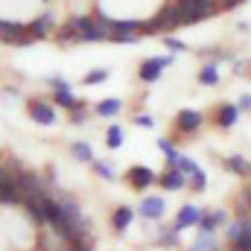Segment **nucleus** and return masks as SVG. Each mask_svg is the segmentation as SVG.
<instances>
[{"label": "nucleus", "mask_w": 251, "mask_h": 251, "mask_svg": "<svg viewBox=\"0 0 251 251\" xmlns=\"http://www.w3.org/2000/svg\"><path fill=\"white\" fill-rule=\"evenodd\" d=\"M219 225H225V213H222V210H210V213H204V216H201L199 231H201V234H213Z\"/></svg>", "instance_id": "obj_10"}, {"label": "nucleus", "mask_w": 251, "mask_h": 251, "mask_svg": "<svg viewBox=\"0 0 251 251\" xmlns=\"http://www.w3.org/2000/svg\"><path fill=\"white\" fill-rule=\"evenodd\" d=\"M105 143H108V149H120L123 146V128L120 126H111L108 134H105Z\"/></svg>", "instance_id": "obj_20"}, {"label": "nucleus", "mask_w": 251, "mask_h": 251, "mask_svg": "<svg viewBox=\"0 0 251 251\" xmlns=\"http://www.w3.org/2000/svg\"><path fill=\"white\" fill-rule=\"evenodd\" d=\"M26 111H29V117H32L35 123H41V126L56 123V108H53L50 102H44V100H32V102L26 105Z\"/></svg>", "instance_id": "obj_4"}, {"label": "nucleus", "mask_w": 251, "mask_h": 251, "mask_svg": "<svg viewBox=\"0 0 251 251\" xmlns=\"http://www.w3.org/2000/svg\"><path fill=\"white\" fill-rule=\"evenodd\" d=\"M240 108H251V97H249V94H246V97L240 100Z\"/></svg>", "instance_id": "obj_30"}, {"label": "nucleus", "mask_w": 251, "mask_h": 251, "mask_svg": "<svg viewBox=\"0 0 251 251\" xmlns=\"http://www.w3.org/2000/svg\"><path fill=\"white\" fill-rule=\"evenodd\" d=\"M26 29H29L32 38H44V35L50 32V18H38V21H32Z\"/></svg>", "instance_id": "obj_17"}, {"label": "nucleus", "mask_w": 251, "mask_h": 251, "mask_svg": "<svg viewBox=\"0 0 251 251\" xmlns=\"http://www.w3.org/2000/svg\"><path fill=\"white\" fill-rule=\"evenodd\" d=\"M67 26L79 35V41H102V38H105V35L100 32L97 21H91V18H70Z\"/></svg>", "instance_id": "obj_2"}, {"label": "nucleus", "mask_w": 251, "mask_h": 251, "mask_svg": "<svg viewBox=\"0 0 251 251\" xmlns=\"http://www.w3.org/2000/svg\"><path fill=\"white\" fill-rule=\"evenodd\" d=\"M201 216H204L201 207H196V204H184V207L176 213V231H184V228H193V225L199 228Z\"/></svg>", "instance_id": "obj_6"}, {"label": "nucleus", "mask_w": 251, "mask_h": 251, "mask_svg": "<svg viewBox=\"0 0 251 251\" xmlns=\"http://www.w3.org/2000/svg\"><path fill=\"white\" fill-rule=\"evenodd\" d=\"M176 126H178V131L190 134V131H196V128L201 126V114H199V111H193V108H184V111H178V114H176Z\"/></svg>", "instance_id": "obj_9"}, {"label": "nucleus", "mask_w": 251, "mask_h": 251, "mask_svg": "<svg viewBox=\"0 0 251 251\" xmlns=\"http://www.w3.org/2000/svg\"><path fill=\"white\" fill-rule=\"evenodd\" d=\"M94 173H97L100 178H105V181H111V178H114V170H111L108 164H100V161H94Z\"/></svg>", "instance_id": "obj_24"}, {"label": "nucleus", "mask_w": 251, "mask_h": 251, "mask_svg": "<svg viewBox=\"0 0 251 251\" xmlns=\"http://www.w3.org/2000/svg\"><path fill=\"white\" fill-rule=\"evenodd\" d=\"M228 234H231V249L234 251H251V216L231 225Z\"/></svg>", "instance_id": "obj_3"}, {"label": "nucleus", "mask_w": 251, "mask_h": 251, "mask_svg": "<svg viewBox=\"0 0 251 251\" xmlns=\"http://www.w3.org/2000/svg\"><path fill=\"white\" fill-rule=\"evenodd\" d=\"M131 219H134V210L123 204V207H117V210H114V216H111V228H114L117 234H123L126 228L131 225Z\"/></svg>", "instance_id": "obj_12"}, {"label": "nucleus", "mask_w": 251, "mask_h": 251, "mask_svg": "<svg viewBox=\"0 0 251 251\" xmlns=\"http://www.w3.org/2000/svg\"><path fill=\"white\" fill-rule=\"evenodd\" d=\"M56 105H62V108H70V111H76V105H82V102H76V100H73V94H70L67 88H59V91H56Z\"/></svg>", "instance_id": "obj_18"}, {"label": "nucleus", "mask_w": 251, "mask_h": 251, "mask_svg": "<svg viewBox=\"0 0 251 251\" xmlns=\"http://www.w3.org/2000/svg\"><path fill=\"white\" fill-rule=\"evenodd\" d=\"M70 120H73V123H82V120H85V114H82V108H79V111H73V114H70Z\"/></svg>", "instance_id": "obj_29"}, {"label": "nucleus", "mask_w": 251, "mask_h": 251, "mask_svg": "<svg viewBox=\"0 0 251 251\" xmlns=\"http://www.w3.org/2000/svg\"><path fill=\"white\" fill-rule=\"evenodd\" d=\"M199 82H201V85H216V82H219V70H216V64H204L201 73H199Z\"/></svg>", "instance_id": "obj_19"}, {"label": "nucleus", "mask_w": 251, "mask_h": 251, "mask_svg": "<svg viewBox=\"0 0 251 251\" xmlns=\"http://www.w3.org/2000/svg\"><path fill=\"white\" fill-rule=\"evenodd\" d=\"M0 24H3V21H0Z\"/></svg>", "instance_id": "obj_32"}, {"label": "nucleus", "mask_w": 251, "mask_h": 251, "mask_svg": "<svg viewBox=\"0 0 251 251\" xmlns=\"http://www.w3.org/2000/svg\"><path fill=\"white\" fill-rule=\"evenodd\" d=\"M126 181H128L134 190H146L149 184H155V181H158V176H155L149 167H128Z\"/></svg>", "instance_id": "obj_5"}, {"label": "nucleus", "mask_w": 251, "mask_h": 251, "mask_svg": "<svg viewBox=\"0 0 251 251\" xmlns=\"http://www.w3.org/2000/svg\"><path fill=\"white\" fill-rule=\"evenodd\" d=\"M187 251H216V237H213V234H199V237L190 243Z\"/></svg>", "instance_id": "obj_14"}, {"label": "nucleus", "mask_w": 251, "mask_h": 251, "mask_svg": "<svg viewBox=\"0 0 251 251\" xmlns=\"http://www.w3.org/2000/svg\"><path fill=\"white\" fill-rule=\"evenodd\" d=\"M105 79H108V70L100 67V70H91V73L85 76V85H97V82H105Z\"/></svg>", "instance_id": "obj_23"}, {"label": "nucleus", "mask_w": 251, "mask_h": 251, "mask_svg": "<svg viewBox=\"0 0 251 251\" xmlns=\"http://www.w3.org/2000/svg\"><path fill=\"white\" fill-rule=\"evenodd\" d=\"M134 123H137V126H149V128H152V126H155V120H152L149 114H140V117H137Z\"/></svg>", "instance_id": "obj_28"}, {"label": "nucleus", "mask_w": 251, "mask_h": 251, "mask_svg": "<svg viewBox=\"0 0 251 251\" xmlns=\"http://www.w3.org/2000/svg\"><path fill=\"white\" fill-rule=\"evenodd\" d=\"M158 181H161V187L164 190H181L184 184H187V176H184L181 170H167Z\"/></svg>", "instance_id": "obj_11"}, {"label": "nucleus", "mask_w": 251, "mask_h": 251, "mask_svg": "<svg viewBox=\"0 0 251 251\" xmlns=\"http://www.w3.org/2000/svg\"><path fill=\"white\" fill-rule=\"evenodd\" d=\"M73 158L76 161H85V164H94V152L88 143H73Z\"/></svg>", "instance_id": "obj_21"}, {"label": "nucleus", "mask_w": 251, "mask_h": 251, "mask_svg": "<svg viewBox=\"0 0 251 251\" xmlns=\"http://www.w3.org/2000/svg\"><path fill=\"white\" fill-rule=\"evenodd\" d=\"M120 108H123L120 100H102V102L97 105V114H100V117H114V114H120Z\"/></svg>", "instance_id": "obj_16"}, {"label": "nucleus", "mask_w": 251, "mask_h": 251, "mask_svg": "<svg viewBox=\"0 0 251 251\" xmlns=\"http://www.w3.org/2000/svg\"><path fill=\"white\" fill-rule=\"evenodd\" d=\"M225 167L234 173V176H249L251 164L246 161V158H240V155H231V158H225Z\"/></svg>", "instance_id": "obj_15"}, {"label": "nucleus", "mask_w": 251, "mask_h": 251, "mask_svg": "<svg viewBox=\"0 0 251 251\" xmlns=\"http://www.w3.org/2000/svg\"><path fill=\"white\" fill-rule=\"evenodd\" d=\"M176 243H178V231H176V228L161 234V246H176Z\"/></svg>", "instance_id": "obj_26"}, {"label": "nucleus", "mask_w": 251, "mask_h": 251, "mask_svg": "<svg viewBox=\"0 0 251 251\" xmlns=\"http://www.w3.org/2000/svg\"><path fill=\"white\" fill-rule=\"evenodd\" d=\"M246 201H249V204H251V190H249V193H246Z\"/></svg>", "instance_id": "obj_31"}, {"label": "nucleus", "mask_w": 251, "mask_h": 251, "mask_svg": "<svg viewBox=\"0 0 251 251\" xmlns=\"http://www.w3.org/2000/svg\"><path fill=\"white\" fill-rule=\"evenodd\" d=\"M178 6H181L184 24H196V21L210 18V15L216 12V3H213V0H178Z\"/></svg>", "instance_id": "obj_1"}, {"label": "nucleus", "mask_w": 251, "mask_h": 251, "mask_svg": "<svg viewBox=\"0 0 251 251\" xmlns=\"http://www.w3.org/2000/svg\"><path fill=\"white\" fill-rule=\"evenodd\" d=\"M237 117H240V108H237V105H219V111H216V126H219V128H231V126L237 123Z\"/></svg>", "instance_id": "obj_13"}, {"label": "nucleus", "mask_w": 251, "mask_h": 251, "mask_svg": "<svg viewBox=\"0 0 251 251\" xmlns=\"http://www.w3.org/2000/svg\"><path fill=\"white\" fill-rule=\"evenodd\" d=\"M190 187H193V190H199V193H201V190L207 187V176H204V170H201V167H199V170H196V173L190 176Z\"/></svg>", "instance_id": "obj_22"}, {"label": "nucleus", "mask_w": 251, "mask_h": 251, "mask_svg": "<svg viewBox=\"0 0 251 251\" xmlns=\"http://www.w3.org/2000/svg\"><path fill=\"white\" fill-rule=\"evenodd\" d=\"M176 170H181V173H184V176H193V173H196V170H199V164H193V161H190V158H181V161H178V167H176Z\"/></svg>", "instance_id": "obj_25"}, {"label": "nucleus", "mask_w": 251, "mask_h": 251, "mask_svg": "<svg viewBox=\"0 0 251 251\" xmlns=\"http://www.w3.org/2000/svg\"><path fill=\"white\" fill-rule=\"evenodd\" d=\"M164 44H167V47H170V50H176V53H178V50H184V44H181V41H178V38H167V41H164Z\"/></svg>", "instance_id": "obj_27"}, {"label": "nucleus", "mask_w": 251, "mask_h": 251, "mask_svg": "<svg viewBox=\"0 0 251 251\" xmlns=\"http://www.w3.org/2000/svg\"><path fill=\"white\" fill-rule=\"evenodd\" d=\"M164 210H167V204H164L161 196H146V199L140 201V216H146V219H152V222H158V219L164 216Z\"/></svg>", "instance_id": "obj_8"}, {"label": "nucleus", "mask_w": 251, "mask_h": 251, "mask_svg": "<svg viewBox=\"0 0 251 251\" xmlns=\"http://www.w3.org/2000/svg\"><path fill=\"white\" fill-rule=\"evenodd\" d=\"M173 62V56H158V59H146V62L140 64V79L143 82H155L158 76H161V70L167 67V64Z\"/></svg>", "instance_id": "obj_7"}]
</instances>
